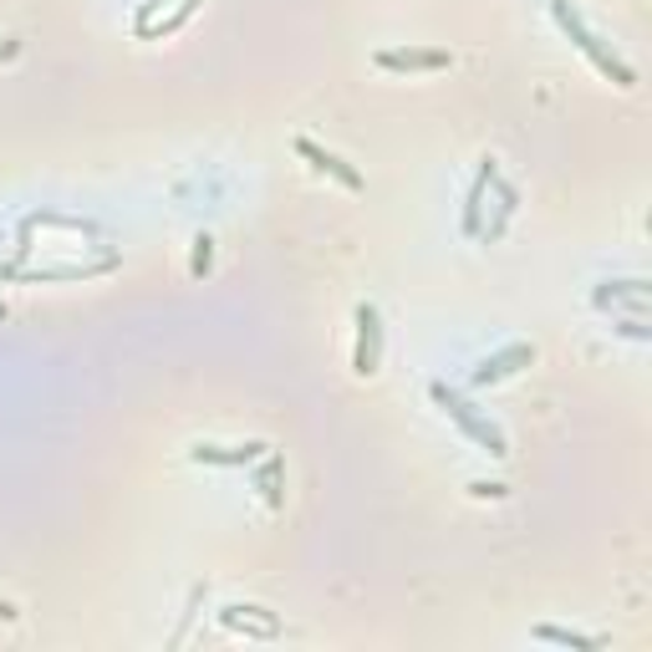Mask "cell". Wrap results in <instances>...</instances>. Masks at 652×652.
<instances>
[{"label": "cell", "mask_w": 652, "mask_h": 652, "mask_svg": "<svg viewBox=\"0 0 652 652\" xmlns=\"http://www.w3.org/2000/svg\"><path fill=\"white\" fill-rule=\"evenodd\" d=\"M15 56H21V41H15V36H0V67H6V62H15Z\"/></svg>", "instance_id": "16"}, {"label": "cell", "mask_w": 652, "mask_h": 652, "mask_svg": "<svg viewBox=\"0 0 652 652\" xmlns=\"http://www.w3.org/2000/svg\"><path fill=\"white\" fill-rule=\"evenodd\" d=\"M535 642H556V648H576V652H601L607 642L586 638V632H571V627H535Z\"/></svg>", "instance_id": "12"}, {"label": "cell", "mask_w": 652, "mask_h": 652, "mask_svg": "<svg viewBox=\"0 0 652 652\" xmlns=\"http://www.w3.org/2000/svg\"><path fill=\"white\" fill-rule=\"evenodd\" d=\"M494 173H500V163L484 159L480 173H474V184H469V194H464V214H459V225H464L469 241H480V235H484V189H490Z\"/></svg>", "instance_id": "10"}, {"label": "cell", "mask_w": 652, "mask_h": 652, "mask_svg": "<svg viewBox=\"0 0 652 652\" xmlns=\"http://www.w3.org/2000/svg\"><path fill=\"white\" fill-rule=\"evenodd\" d=\"M210 266H214V235H200V241H194V260H189V276L204 280Z\"/></svg>", "instance_id": "13"}, {"label": "cell", "mask_w": 652, "mask_h": 652, "mask_svg": "<svg viewBox=\"0 0 652 652\" xmlns=\"http://www.w3.org/2000/svg\"><path fill=\"white\" fill-rule=\"evenodd\" d=\"M296 153H301V159H307L317 173H332L336 184H342V189H352V194H357V189H362V173L352 169V163H346L342 153H332V148L311 143V138H296Z\"/></svg>", "instance_id": "8"}, {"label": "cell", "mask_w": 652, "mask_h": 652, "mask_svg": "<svg viewBox=\"0 0 652 652\" xmlns=\"http://www.w3.org/2000/svg\"><path fill=\"white\" fill-rule=\"evenodd\" d=\"M648 296H652V280L632 276V280H601L591 291V307L597 311H627V317H648Z\"/></svg>", "instance_id": "4"}, {"label": "cell", "mask_w": 652, "mask_h": 652, "mask_svg": "<svg viewBox=\"0 0 652 652\" xmlns=\"http://www.w3.org/2000/svg\"><path fill=\"white\" fill-rule=\"evenodd\" d=\"M220 622H225L229 632H245V638H260V642L280 638L276 617H270L266 607H250V601H245V607H225V612H220Z\"/></svg>", "instance_id": "9"}, {"label": "cell", "mask_w": 652, "mask_h": 652, "mask_svg": "<svg viewBox=\"0 0 652 652\" xmlns=\"http://www.w3.org/2000/svg\"><path fill=\"white\" fill-rule=\"evenodd\" d=\"M551 21H556V26H560V36L571 41L576 52H581L586 62H591V67H597L607 82H617L622 93H632V87H638V67H632L627 56H617L612 46H607V41L597 36V31L586 26V21H581V11H576L571 0H551Z\"/></svg>", "instance_id": "1"}, {"label": "cell", "mask_w": 652, "mask_h": 652, "mask_svg": "<svg viewBox=\"0 0 652 652\" xmlns=\"http://www.w3.org/2000/svg\"><path fill=\"white\" fill-rule=\"evenodd\" d=\"M469 494H474V500H505L510 490H505V484H484L480 480V484H469Z\"/></svg>", "instance_id": "15"}, {"label": "cell", "mask_w": 652, "mask_h": 652, "mask_svg": "<svg viewBox=\"0 0 652 652\" xmlns=\"http://www.w3.org/2000/svg\"><path fill=\"white\" fill-rule=\"evenodd\" d=\"M428 398L439 403L449 424H459V434H464L469 443H480V449H484V453H494V459H510V439H505V428L494 424L490 413H480V408H474V403H469L464 393H459V387H449L443 377H434V383H428Z\"/></svg>", "instance_id": "2"}, {"label": "cell", "mask_w": 652, "mask_h": 652, "mask_svg": "<svg viewBox=\"0 0 652 652\" xmlns=\"http://www.w3.org/2000/svg\"><path fill=\"white\" fill-rule=\"evenodd\" d=\"M377 67L383 72H443V67H453V56L439 52V46H387V52H377Z\"/></svg>", "instance_id": "7"}, {"label": "cell", "mask_w": 652, "mask_h": 652, "mask_svg": "<svg viewBox=\"0 0 652 652\" xmlns=\"http://www.w3.org/2000/svg\"><path fill=\"white\" fill-rule=\"evenodd\" d=\"M531 362H535V342H510V346H500V352H490V357L469 373V383L494 387V383H505V377H515L520 367H531Z\"/></svg>", "instance_id": "6"}, {"label": "cell", "mask_w": 652, "mask_h": 652, "mask_svg": "<svg viewBox=\"0 0 652 652\" xmlns=\"http://www.w3.org/2000/svg\"><path fill=\"white\" fill-rule=\"evenodd\" d=\"M0 622H15V607H11V601H0Z\"/></svg>", "instance_id": "17"}, {"label": "cell", "mask_w": 652, "mask_h": 652, "mask_svg": "<svg viewBox=\"0 0 652 652\" xmlns=\"http://www.w3.org/2000/svg\"><path fill=\"white\" fill-rule=\"evenodd\" d=\"M266 449H270L266 439H250V443H194L189 459L204 464V469H255Z\"/></svg>", "instance_id": "5"}, {"label": "cell", "mask_w": 652, "mask_h": 652, "mask_svg": "<svg viewBox=\"0 0 652 652\" xmlns=\"http://www.w3.org/2000/svg\"><path fill=\"white\" fill-rule=\"evenodd\" d=\"M200 6H204V0H184V6H179V11H173V15H169V21H163V31H173V26H184V21H189V15H194V11H200Z\"/></svg>", "instance_id": "14"}, {"label": "cell", "mask_w": 652, "mask_h": 652, "mask_svg": "<svg viewBox=\"0 0 652 652\" xmlns=\"http://www.w3.org/2000/svg\"><path fill=\"white\" fill-rule=\"evenodd\" d=\"M255 484H260V494H266L270 510L286 505V494H280V484H286V459H280L276 449L260 453V474H255Z\"/></svg>", "instance_id": "11"}, {"label": "cell", "mask_w": 652, "mask_h": 652, "mask_svg": "<svg viewBox=\"0 0 652 652\" xmlns=\"http://www.w3.org/2000/svg\"><path fill=\"white\" fill-rule=\"evenodd\" d=\"M357 346H352V373L357 377H377L383 367V311L373 301H357Z\"/></svg>", "instance_id": "3"}]
</instances>
